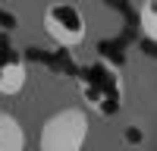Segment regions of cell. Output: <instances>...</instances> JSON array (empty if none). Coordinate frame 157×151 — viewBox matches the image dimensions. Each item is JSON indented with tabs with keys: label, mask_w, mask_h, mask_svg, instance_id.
<instances>
[{
	"label": "cell",
	"mask_w": 157,
	"mask_h": 151,
	"mask_svg": "<svg viewBox=\"0 0 157 151\" xmlns=\"http://www.w3.org/2000/svg\"><path fill=\"white\" fill-rule=\"evenodd\" d=\"M75 85H78V95L88 104V110H94L98 117L110 120L123 110V101H126V82H123V69L110 60H91L85 63L75 76Z\"/></svg>",
	"instance_id": "cell-1"
},
{
	"label": "cell",
	"mask_w": 157,
	"mask_h": 151,
	"mask_svg": "<svg viewBox=\"0 0 157 151\" xmlns=\"http://www.w3.org/2000/svg\"><path fill=\"white\" fill-rule=\"evenodd\" d=\"M85 142H88V113L82 107H63L50 113L38 135L41 151H82Z\"/></svg>",
	"instance_id": "cell-2"
},
{
	"label": "cell",
	"mask_w": 157,
	"mask_h": 151,
	"mask_svg": "<svg viewBox=\"0 0 157 151\" xmlns=\"http://www.w3.org/2000/svg\"><path fill=\"white\" fill-rule=\"evenodd\" d=\"M41 25H44V35L54 44H60V47H78L88 38L85 13L75 3H69V0H54V3H47L44 16H41Z\"/></svg>",
	"instance_id": "cell-3"
},
{
	"label": "cell",
	"mask_w": 157,
	"mask_h": 151,
	"mask_svg": "<svg viewBox=\"0 0 157 151\" xmlns=\"http://www.w3.org/2000/svg\"><path fill=\"white\" fill-rule=\"evenodd\" d=\"M25 79H29L25 60L10 44L0 41V95H19L25 88Z\"/></svg>",
	"instance_id": "cell-4"
},
{
	"label": "cell",
	"mask_w": 157,
	"mask_h": 151,
	"mask_svg": "<svg viewBox=\"0 0 157 151\" xmlns=\"http://www.w3.org/2000/svg\"><path fill=\"white\" fill-rule=\"evenodd\" d=\"M25 148V129L13 113L0 110V151H22Z\"/></svg>",
	"instance_id": "cell-5"
},
{
	"label": "cell",
	"mask_w": 157,
	"mask_h": 151,
	"mask_svg": "<svg viewBox=\"0 0 157 151\" xmlns=\"http://www.w3.org/2000/svg\"><path fill=\"white\" fill-rule=\"evenodd\" d=\"M138 29L151 44L157 41V0H145L138 6Z\"/></svg>",
	"instance_id": "cell-6"
}]
</instances>
